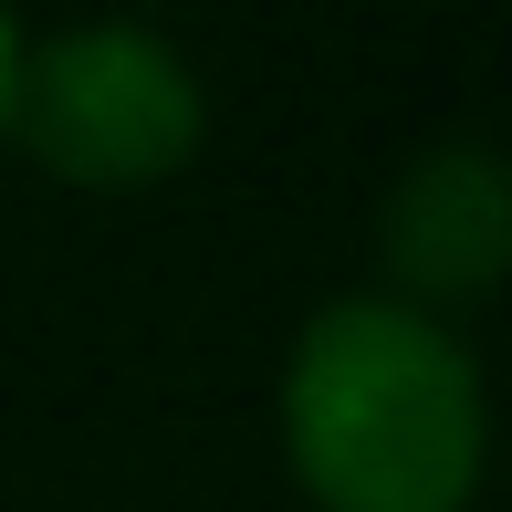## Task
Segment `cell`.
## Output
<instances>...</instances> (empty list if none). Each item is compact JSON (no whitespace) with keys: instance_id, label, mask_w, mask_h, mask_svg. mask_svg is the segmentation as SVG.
<instances>
[{"instance_id":"1","label":"cell","mask_w":512,"mask_h":512,"mask_svg":"<svg viewBox=\"0 0 512 512\" xmlns=\"http://www.w3.org/2000/svg\"><path fill=\"white\" fill-rule=\"evenodd\" d=\"M481 366L439 314L345 293L283 366V450L324 512H471L481 492Z\"/></svg>"},{"instance_id":"2","label":"cell","mask_w":512,"mask_h":512,"mask_svg":"<svg viewBox=\"0 0 512 512\" xmlns=\"http://www.w3.org/2000/svg\"><path fill=\"white\" fill-rule=\"evenodd\" d=\"M11 126L63 189H157L199 147V74L157 32H53L21 53Z\"/></svg>"},{"instance_id":"3","label":"cell","mask_w":512,"mask_h":512,"mask_svg":"<svg viewBox=\"0 0 512 512\" xmlns=\"http://www.w3.org/2000/svg\"><path fill=\"white\" fill-rule=\"evenodd\" d=\"M387 272L398 293L387 304L429 314V304H481L512 262V178L492 147H429L408 157L398 199H387Z\"/></svg>"},{"instance_id":"4","label":"cell","mask_w":512,"mask_h":512,"mask_svg":"<svg viewBox=\"0 0 512 512\" xmlns=\"http://www.w3.org/2000/svg\"><path fill=\"white\" fill-rule=\"evenodd\" d=\"M21 53H32V42H21L11 21H0V126H11V84H21Z\"/></svg>"}]
</instances>
